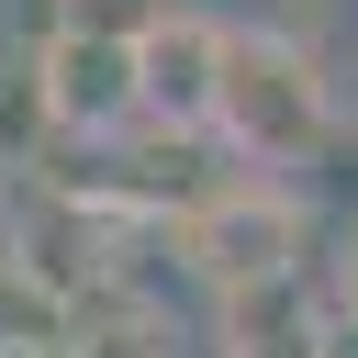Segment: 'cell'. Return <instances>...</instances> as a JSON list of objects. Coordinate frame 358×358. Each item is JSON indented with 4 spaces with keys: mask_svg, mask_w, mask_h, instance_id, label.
I'll list each match as a JSON object with an SVG mask.
<instances>
[{
    "mask_svg": "<svg viewBox=\"0 0 358 358\" xmlns=\"http://www.w3.org/2000/svg\"><path fill=\"white\" fill-rule=\"evenodd\" d=\"M179 347H190V336L168 324V302L112 291V280L67 291V358H179Z\"/></svg>",
    "mask_w": 358,
    "mask_h": 358,
    "instance_id": "4",
    "label": "cell"
},
{
    "mask_svg": "<svg viewBox=\"0 0 358 358\" xmlns=\"http://www.w3.org/2000/svg\"><path fill=\"white\" fill-rule=\"evenodd\" d=\"M224 358H313V302L302 280H268V291H224Z\"/></svg>",
    "mask_w": 358,
    "mask_h": 358,
    "instance_id": "6",
    "label": "cell"
},
{
    "mask_svg": "<svg viewBox=\"0 0 358 358\" xmlns=\"http://www.w3.org/2000/svg\"><path fill=\"white\" fill-rule=\"evenodd\" d=\"M313 358H358V313H347V302L313 313Z\"/></svg>",
    "mask_w": 358,
    "mask_h": 358,
    "instance_id": "8",
    "label": "cell"
},
{
    "mask_svg": "<svg viewBox=\"0 0 358 358\" xmlns=\"http://www.w3.org/2000/svg\"><path fill=\"white\" fill-rule=\"evenodd\" d=\"M34 101H45V123L67 134H101V123H123L134 112V34H90V22H67L45 56H34Z\"/></svg>",
    "mask_w": 358,
    "mask_h": 358,
    "instance_id": "3",
    "label": "cell"
},
{
    "mask_svg": "<svg viewBox=\"0 0 358 358\" xmlns=\"http://www.w3.org/2000/svg\"><path fill=\"white\" fill-rule=\"evenodd\" d=\"M336 280H347V313H358V246H347V268H336Z\"/></svg>",
    "mask_w": 358,
    "mask_h": 358,
    "instance_id": "9",
    "label": "cell"
},
{
    "mask_svg": "<svg viewBox=\"0 0 358 358\" xmlns=\"http://www.w3.org/2000/svg\"><path fill=\"white\" fill-rule=\"evenodd\" d=\"M0 358H34V347H0Z\"/></svg>",
    "mask_w": 358,
    "mask_h": 358,
    "instance_id": "10",
    "label": "cell"
},
{
    "mask_svg": "<svg viewBox=\"0 0 358 358\" xmlns=\"http://www.w3.org/2000/svg\"><path fill=\"white\" fill-rule=\"evenodd\" d=\"M0 347H34V358H56V347H67V291H56V280H34L11 246H0Z\"/></svg>",
    "mask_w": 358,
    "mask_h": 358,
    "instance_id": "7",
    "label": "cell"
},
{
    "mask_svg": "<svg viewBox=\"0 0 358 358\" xmlns=\"http://www.w3.org/2000/svg\"><path fill=\"white\" fill-rule=\"evenodd\" d=\"M201 123H224L257 168H291V157H313V145H324L336 101H324V78H313L291 45L224 34V45H213V112H201Z\"/></svg>",
    "mask_w": 358,
    "mask_h": 358,
    "instance_id": "1",
    "label": "cell"
},
{
    "mask_svg": "<svg viewBox=\"0 0 358 358\" xmlns=\"http://www.w3.org/2000/svg\"><path fill=\"white\" fill-rule=\"evenodd\" d=\"M179 257L213 280V302L224 291H268V280H302V213H291V190H213L190 224H179Z\"/></svg>",
    "mask_w": 358,
    "mask_h": 358,
    "instance_id": "2",
    "label": "cell"
},
{
    "mask_svg": "<svg viewBox=\"0 0 358 358\" xmlns=\"http://www.w3.org/2000/svg\"><path fill=\"white\" fill-rule=\"evenodd\" d=\"M213 22H168V34H134V112H168V123H201L213 112Z\"/></svg>",
    "mask_w": 358,
    "mask_h": 358,
    "instance_id": "5",
    "label": "cell"
},
{
    "mask_svg": "<svg viewBox=\"0 0 358 358\" xmlns=\"http://www.w3.org/2000/svg\"><path fill=\"white\" fill-rule=\"evenodd\" d=\"M56 358H67V347H56Z\"/></svg>",
    "mask_w": 358,
    "mask_h": 358,
    "instance_id": "11",
    "label": "cell"
}]
</instances>
